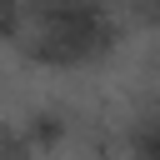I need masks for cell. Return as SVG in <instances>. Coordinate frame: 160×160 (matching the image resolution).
<instances>
[{"mask_svg":"<svg viewBox=\"0 0 160 160\" xmlns=\"http://www.w3.org/2000/svg\"><path fill=\"white\" fill-rule=\"evenodd\" d=\"M120 40V15L110 0H30L20 25V50L40 65H90Z\"/></svg>","mask_w":160,"mask_h":160,"instance_id":"cell-1","label":"cell"}]
</instances>
